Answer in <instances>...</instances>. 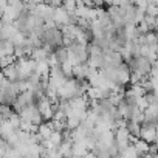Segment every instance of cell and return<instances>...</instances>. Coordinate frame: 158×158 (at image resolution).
<instances>
[{
  "mask_svg": "<svg viewBox=\"0 0 158 158\" xmlns=\"http://www.w3.org/2000/svg\"><path fill=\"white\" fill-rule=\"evenodd\" d=\"M146 16L158 17V5H155V3H147V6H146Z\"/></svg>",
  "mask_w": 158,
  "mask_h": 158,
  "instance_id": "d6986e66",
  "label": "cell"
},
{
  "mask_svg": "<svg viewBox=\"0 0 158 158\" xmlns=\"http://www.w3.org/2000/svg\"><path fill=\"white\" fill-rule=\"evenodd\" d=\"M36 107H37V110L40 112L44 121H51V119H53V116H54V107H53V104L48 101L47 96L37 99V101H36Z\"/></svg>",
  "mask_w": 158,
  "mask_h": 158,
  "instance_id": "3957f363",
  "label": "cell"
},
{
  "mask_svg": "<svg viewBox=\"0 0 158 158\" xmlns=\"http://www.w3.org/2000/svg\"><path fill=\"white\" fill-rule=\"evenodd\" d=\"M31 57L36 60V62H40V60H47V57H48V53L40 47V48H34L33 50V53H31Z\"/></svg>",
  "mask_w": 158,
  "mask_h": 158,
  "instance_id": "9a60e30c",
  "label": "cell"
},
{
  "mask_svg": "<svg viewBox=\"0 0 158 158\" xmlns=\"http://www.w3.org/2000/svg\"><path fill=\"white\" fill-rule=\"evenodd\" d=\"M8 79L5 77V74H3V71L2 70H0V89H2V87H5V85H8Z\"/></svg>",
  "mask_w": 158,
  "mask_h": 158,
  "instance_id": "603a6c76",
  "label": "cell"
},
{
  "mask_svg": "<svg viewBox=\"0 0 158 158\" xmlns=\"http://www.w3.org/2000/svg\"><path fill=\"white\" fill-rule=\"evenodd\" d=\"M3 71V74H5V77L8 79L10 82H14V81H17L19 79V74H17V65H16V62H13V64H10V65H6V67H3V68H0Z\"/></svg>",
  "mask_w": 158,
  "mask_h": 158,
  "instance_id": "ba28073f",
  "label": "cell"
},
{
  "mask_svg": "<svg viewBox=\"0 0 158 158\" xmlns=\"http://www.w3.org/2000/svg\"><path fill=\"white\" fill-rule=\"evenodd\" d=\"M130 104L126 101V99H123L118 106H116V110H118V115L123 118V119H129V116H130Z\"/></svg>",
  "mask_w": 158,
  "mask_h": 158,
  "instance_id": "30bf717a",
  "label": "cell"
},
{
  "mask_svg": "<svg viewBox=\"0 0 158 158\" xmlns=\"http://www.w3.org/2000/svg\"><path fill=\"white\" fill-rule=\"evenodd\" d=\"M119 156H123V158H139V153L136 152V149L133 147V144H129L124 150H121Z\"/></svg>",
  "mask_w": 158,
  "mask_h": 158,
  "instance_id": "5bb4252c",
  "label": "cell"
},
{
  "mask_svg": "<svg viewBox=\"0 0 158 158\" xmlns=\"http://www.w3.org/2000/svg\"><path fill=\"white\" fill-rule=\"evenodd\" d=\"M37 133L44 138V139H48L50 138V135L53 133V127H51V123L50 121H45V123H42L39 127H37Z\"/></svg>",
  "mask_w": 158,
  "mask_h": 158,
  "instance_id": "7c38bea8",
  "label": "cell"
},
{
  "mask_svg": "<svg viewBox=\"0 0 158 158\" xmlns=\"http://www.w3.org/2000/svg\"><path fill=\"white\" fill-rule=\"evenodd\" d=\"M54 56H56V59H57L59 65H62V64L68 62V48H67L65 45L57 47V48L54 50Z\"/></svg>",
  "mask_w": 158,
  "mask_h": 158,
  "instance_id": "9c48e42d",
  "label": "cell"
},
{
  "mask_svg": "<svg viewBox=\"0 0 158 158\" xmlns=\"http://www.w3.org/2000/svg\"><path fill=\"white\" fill-rule=\"evenodd\" d=\"M82 158H96V155H95V152H93V150H89V152H87Z\"/></svg>",
  "mask_w": 158,
  "mask_h": 158,
  "instance_id": "cb8c5ba5",
  "label": "cell"
},
{
  "mask_svg": "<svg viewBox=\"0 0 158 158\" xmlns=\"http://www.w3.org/2000/svg\"><path fill=\"white\" fill-rule=\"evenodd\" d=\"M53 20H54V23L57 25V28H60V27H64V25H70V14L65 11L64 6L54 8Z\"/></svg>",
  "mask_w": 158,
  "mask_h": 158,
  "instance_id": "8992f818",
  "label": "cell"
},
{
  "mask_svg": "<svg viewBox=\"0 0 158 158\" xmlns=\"http://www.w3.org/2000/svg\"><path fill=\"white\" fill-rule=\"evenodd\" d=\"M115 73H116V76H115V82H116L118 85L126 87V85L130 84V68H129L127 64L123 62L119 67L115 68Z\"/></svg>",
  "mask_w": 158,
  "mask_h": 158,
  "instance_id": "5b68a950",
  "label": "cell"
},
{
  "mask_svg": "<svg viewBox=\"0 0 158 158\" xmlns=\"http://www.w3.org/2000/svg\"><path fill=\"white\" fill-rule=\"evenodd\" d=\"M60 71H62V74L65 76V79H71V77H73V65H71L70 62L62 64V65H60Z\"/></svg>",
  "mask_w": 158,
  "mask_h": 158,
  "instance_id": "ac0fdd59",
  "label": "cell"
},
{
  "mask_svg": "<svg viewBox=\"0 0 158 158\" xmlns=\"http://www.w3.org/2000/svg\"><path fill=\"white\" fill-rule=\"evenodd\" d=\"M2 30H3V22L0 19V39H2Z\"/></svg>",
  "mask_w": 158,
  "mask_h": 158,
  "instance_id": "484cf974",
  "label": "cell"
},
{
  "mask_svg": "<svg viewBox=\"0 0 158 158\" xmlns=\"http://www.w3.org/2000/svg\"><path fill=\"white\" fill-rule=\"evenodd\" d=\"M144 22L149 25L150 31H153V27H155V22H156V17H152V16H144Z\"/></svg>",
  "mask_w": 158,
  "mask_h": 158,
  "instance_id": "44dd1931",
  "label": "cell"
},
{
  "mask_svg": "<svg viewBox=\"0 0 158 158\" xmlns=\"http://www.w3.org/2000/svg\"><path fill=\"white\" fill-rule=\"evenodd\" d=\"M112 158H119V156H112Z\"/></svg>",
  "mask_w": 158,
  "mask_h": 158,
  "instance_id": "83f0119b",
  "label": "cell"
},
{
  "mask_svg": "<svg viewBox=\"0 0 158 158\" xmlns=\"http://www.w3.org/2000/svg\"><path fill=\"white\" fill-rule=\"evenodd\" d=\"M36 104V96L33 93V90H27V92H22L17 95V99L14 101L13 104V109L14 112L20 113L25 107H30V106H34Z\"/></svg>",
  "mask_w": 158,
  "mask_h": 158,
  "instance_id": "7a4b0ae2",
  "label": "cell"
},
{
  "mask_svg": "<svg viewBox=\"0 0 158 158\" xmlns=\"http://www.w3.org/2000/svg\"><path fill=\"white\" fill-rule=\"evenodd\" d=\"M139 138L144 139V141L149 143V144H153V143H155V138H156V126H155L153 123L143 121V123H141Z\"/></svg>",
  "mask_w": 158,
  "mask_h": 158,
  "instance_id": "277c9868",
  "label": "cell"
},
{
  "mask_svg": "<svg viewBox=\"0 0 158 158\" xmlns=\"http://www.w3.org/2000/svg\"><path fill=\"white\" fill-rule=\"evenodd\" d=\"M23 3L27 5V3H34V0H23Z\"/></svg>",
  "mask_w": 158,
  "mask_h": 158,
  "instance_id": "4316f807",
  "label": "cell"
},
{
  "mask_svg": "<svg viewBox=\"0 0 158 158\" xmlns=\"http://www.w3.org/2000/svg\"><path fill=\"white\" fill-rule=\"evenodd\" d=\"M129 133L135 138H139V132H141V124L139 123H135V121H129L127 119V124H126Z\"/></svg>",
  "mask_w": 158,
  "mask_h": 158,
  "instance_id": "4fadbf2b",
  "label": "cell"
},
{
  "mask_svg": "<svg viewBox=\"0 0 158 158\" xmlns=\"http://www.w3.org/2000/svg\"><path fill=\"white\" fill-rule=\"evenodd\" d=\"M48 5L53 6V8H59L64 5V0H48Z\"/></svg>",
  "mask_w": 158,
  "mask_h": 158,
  "instance_id": "7402d4cb",
  "label": "cell"
},
{
  "mask_svg": "<svg viewBox=\"0 0 158 158\" xmlns=\"http://www.w3.org/2000/svg\"><path fill=\"white\" fill-rule=\"evenodd\" d=\"M0 113H2V119H10V116L14 113L13 106H6V104H0Z\"/></svg>",
  "mask_w": 158,
  "mask_h": 158,
  "instance_id": "2e32d148",
  "label": "cell"
},
{
  "mask_svg": "<svg viewBox=\"0 0 158 158\" xmlns=\"http://www.w3.org/2000/svg\"><path fill=\"white\" fill-rule=\"evenodd\" d=\"M16 65H17V74H19V79H27L34 73V67H36V60L33 57H20L16 60Z\"/></svg>",
  "mask_w": 158,
  "mask_h": 158,
  "instance_id": "6da1fadb",
  "label": "cell"
},
{
  "mask_svg": "<svg viewBox=\"0 0 158 158\" xmlns=\"http://www.w3.org/2000/svg\"><path fill=\"white\" fill-rule=\"evenodd\" d=\"M64 2H67V0H64Z\"/></svg>",
  "mask_w": 158,
  "mask_h": 158,
  "instance_id": "f1b7e54d",
  "label": "cell"
},
{
  "mask_svg": "<svg viewBox=\"0 0 158 158\" xmlns=\"http://www.w3.org/2000/svg\"><path fill=\"white\" fill-rule=\"evenodd\" d=\"M10 124L13 126V129L17 132V130H20V123H22V119H20V115L17 113V112H14L11 116H10Z\"/></svg>",
  "mask_w": 158,
  "mask_h": 158,
  "instance_id": "e0dca14e",
  "label": "cell"
},
{
  "mask_svg": "<svg viewBox=\"0 0 158 158\" xmlns=\"http://www.w3.org/2000/svg\"><path fill=\"white\" fill-rule=\"evenodd\" d=\"M82 121H84V119H82V116H81V115H77V113L71 112V113L67 116L65 126H67V129H68V130H74V129H77V127H81Z\"/></svg>",
  "mask_w": 158,
  "mask_h": 158,
  "instance_id": "52a82bcc",
  "label": "cell"
},
{
  "mask_svg": "<svg viewBox=\"0 0 158 158\" xmlns=\"http://www.w3.org/2000/svg\"><path fill=\"white\" fill-rule=\"evenodd\" d=\"M132 144H133V147L136 149V152H138L139 155H146V153L149 152V149H150V144L146 143V141L141 139V138H135Z\"/></svg>",
  "mask_w": 158,
  "mask_h": 158,
  "instance_id": "8fae6325",
  "label": "cell"
},
{
  "mask_svg": "<svg viewBox=\"0 0 158 158\" xmlns=\"http://www.w3.org/2000/svg\"><path fill=\"white\" fill-rule=\"evenodd\" d=\"M47 156H48V158H64L57 147H54V149H48V150H47Z\"/></svg>",
  "mask_w": 158,
  "mask_h": 158,
  "instance_id": "ffe728a7",
  "label": "cell"
},
{
  "mask_svg": "<svg viewBox=\"0 0 158 158\" xmlns=\"http://www.w3.org/2000/svg\"><path fill=\"white\" fill-rule=\"evenodd\" d=\"M0 56H5V50H3V40L0 39Z\"/></svg>",
  "mask_w": 158,
  "mask_h": 158,
  "instance_id": "d4e9b609",
  "label": "cell"
}]
</instances>
